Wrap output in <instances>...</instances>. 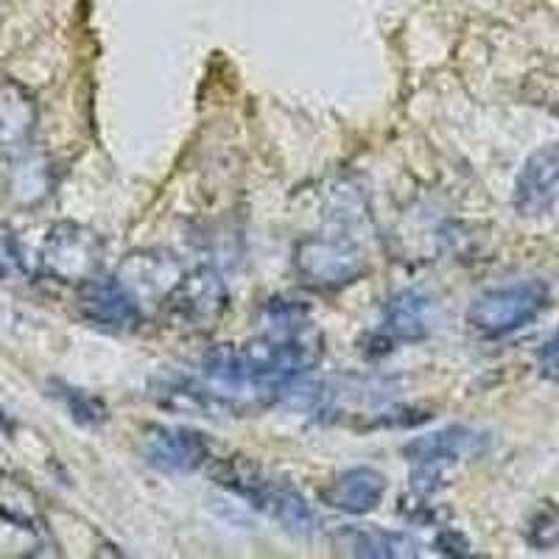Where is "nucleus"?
Wrapping results in <instances>:
<instances>
[{
  "instance_id": "1",
  "label": "nucleus",
  "mask_w": 559,
  "mask_h": 559,
  "mask_svg": "<svg viewBox=\"0 0 559 559\" xmlns=\"http://www.w3.org/2000/svg\"><path fill=\"white\" fill-rule=\"evenodd\" d=\"M277 322L272 333L252 338L247 347H238L243 389L283 392L322 361V333L302 322V313L297 308L280 313Z\"/></svg>"
},
{
  "instance_id": "2",
  "label": "nucleus",
  "mask_w": 559,
  "mask_h": 559,
  "mask_svg": "<svg viewBox=\"0 0 559 559\" xmlns=\"http://www.w3.org/2000/svg\"><path fill=\"white\" fill-rule=\"evenodd\" d=\"M210 476L218 487L241 496L249 507L261 509L263 515L272 518L286 532L299 534V537L317 532L319 518L311 503H308V498L297 487H292L286 478H277L263 471L261 464H254L252 459H218L210 467Z\"/></svg>"
},
{
  "instance_id": "3",
  "label": "nucleus",
  "mask_w": 559,
  "mask_h": 559,
  "mask_svg": "<svg viewBox=\"0 0 559 559\" xmlns=\"http://www.w3.org/2000/svg\"><path fill=\"white\" fill-rule=\"evenodd\" d=\"M489 445L484 431H473L464 426L442 428V431L426 433L412 439L403 448V456L412 464V481L419 496H433L445 487L448 473L462 462H473L481 456Z\"/></svg>"
},
{
  "instance_id": "4",
  "label": "nucleus",
  "mask_w": 559,
  "mask_h": 559,
  "mask_svg": "<svg viewBox=\"0 0 559 559\" xmlns=\"http://www.w3.org/2000/svg\"><path fill=\"white\" fill-rule=\"evenodd\" d=\"M548 306V286L543 280H521L509 286L478 294L467 308V324L484 338H503L523 331Z\"/></svg>"
},
{
  "instance_id": "5",
  "label": "nucleus",
  "mask_w": 559,
  "mask_h": 559,
  "mask_svg": "<svg viewBox=\"0 0 559 559\" xmlns=\"http://www.w3.org/2000/svg\"><path fill=\"white\" fill-rule=\"evenodd\" d=\"M104 258V243L96 229L76 222H59L48 229L39 249V269L57 283L84 286L96 277Z\"/></svg>"
},
{
  "instance_id": "6",
  "label": "nucleus",
  "mask_w": 559,
  "mask_h": 559,
  "mask_svg": "<svg viewBox=\"0 0 559 559\" xmlns=\"http://www.w3.org/2000/svg\"><path fill=\"white\" fill-rule=\"evenodd\" d=\"M294 269L308 286L333 292L356 283L367 272V261L358 243L347 238L308 236L294 247Z\"/></svg>"
},
{
  "instance_id": "7",
  "label": "nucleus",
  "mask_w": 559,
  "mask_h": 559,
  "mask_svg": "<svg viewBox=\"0 0 559 559\" xmlns=\"http://www.w3.org/2000/svg\"><path fill=\"white\" fill-rule=\"evenodd\" d=\"M227 286L222 274L199 266L185 274L166 297V317L188 331H207L227 311Z\"/></svg>"
},
{
  "instance_id": "8",
  "label": "nucleus",
  "mask_w": 559,
  "mask_h": 559,
  "mask_svg": "<svg viewBox=\"0 0 559 559\" xmlns=\"http://www.w3.org/2000/svg\"><path fill=\"white\" fill-rule=\"evenodd\" d=\"M79 311L93 328L107 333H132L143 322L138 297L112 277L87 280L79 294Z\"/></svg>"
},
{
  "instance_id": "9",
  "label": "nucleus",
  "mask_w": 559,
  "mask_h": 559,
  "mask_svg": "<svg viewBox=\"0 0 559 559\" xmlns=\"http://www.w3.org/2000/svg\"><path fill=\"white\" fill-rule=\"evenodd\" d=\"M140 453L159 473H193L210 462V442L191 428L152 426L143 433Z\"/></svg>"
},
{
  "instance_id": "10",
  "label": "nucleus",
  "mask_w": 559,
  "mask_h": 559,
  "mask_svg": "<svg viewBox=\"0 0 559 559\" xmlns=\"http://www.w3.org/2000/svg\"><path fill=\"white\" fill-rule=\"evenodd\" d=\"M559 202V143L543 146L523 163L515 179V210L526 218L546 216Z\"/></svg>"
},
{
  "instance_id": "11",
  "label": "nucleus",
  "mask_w": 559,
  "mask_h": 559,
  "mask_svg": "<svg viewBox=\"0 0 559 559\" xmlns=\"http://www.w3.org/2000/svg\"><path fill=\"white\" fill-rule=\"evenodd\" d=\"M37 104L17 82H0V157H17L32 143Z\"/></svg>"
},
{
  "instance_id": "12",
  "label": "nucleus",
  "mask_w": 559,
  "mask_h": 559,
  "mask_svg": "<svg viewBox=\"0 0 559 559\" xmlns=\"http://www.w3.org/2000/svg\"><path fill=\"white\" fill-rule=\"evenodd\" d=\"M386 496V476L376 467H353L328 487L324 501L347 515H367L381 507Z\"/></svg>"
},
{
  "instance_id": "13",
  "label": "nucleus",
  "mask_w": 559,
  "mask_h": 559,
  "mask_svg": "<svg viewBox=\"0 0 559 559\" xmlns=\"http://www.w3.org/2000/svg\"><path fill=\"white\" fill-rule=\"evenodd\" d=\"M433 328V302L423 292H401L389 302L383 331L394 342H419Z\"/></svg>"
},
{
  "instance_id": "14",
  "label": "nucleus",
  "mask_w": 559,
  "mask_h": 559,
  "mask_svg": "<svg viewBox=\"0 0 559 559\" xmlns=\"http://www.w3.org/2000/svg\"><path fill=\"white\" fill-rule=\"evenodd\" d=\"M338 546L349 557L367 559H408L417 557V540L403 532H386L378 526H353L338 537Z\"/></svg>"
},
{
  "instance_id": "15",
  "label": "nucleus",
  "mask_w": 559,
  "mask_h": 559,
  "mask_svg": "<svg viewBox=\"0 0 559 559\" xmlns=\"http://www.w3.org/2000/svg\"><path fill=\"white\" fill-rule=\"evenodd\" d=\"M0 521L14 523L17 528H32V532L43 526V512H39V501L32 487L12 476H0Z\"/></svg>"
},
{
  "instance_id": "16",
  "label": "nucleus",
  "mask_w": 559,
  "mask_h": 559,
  "mask_svg": "<svg viewBox=\"0 0 559 559\" xmlns=\"http://www.w3.org/2000/svg\"><path fill=\"white\" fill-rule=\"evenodd\" d=\"M157 401L163 406L174 408V412L199 414V417H207V414H216L224 408V401L218 397V392L204 389L197 381H163Z\"/></svg>"
},
{
  "instance_id": "17",
  "label": "nucleus",
  "mask_w": 559,
  "mask_h": 559,
  "mask_svg": "<svg viewBox=\"0 0 559 559\" xmlns=\"http://www.w3.org/2000/svg\"><path fill=\"white\" fill-rule=\"evenodd\" d=\"M53 386H57V397L64 403L68 414L76 419L79 426L98 428L109 419L107 406H104L98 397H93L90 392H84V389L68 386V383H53Z\"/></svg>"
},
{
  "instance_id": "18",
  "label": "nucleus",
  "mask_w": 559,
  "mask_h": 559,
  "mask_svg": "<svg viewBox=\"0 0 559 559\" xmlns=\"http://www.w3.org/2000/svg\"><path fill=\"white\" fill-rule=\"evenodd\" d=\"M528 546L537 548V551H551L559 546V507L554 501L543 503L537 512L528 521L526 532Z\"/></svg>"
},
{
  "instance_id": "19",
  "label": "nucleus",
  "mask_w": 559,
  "mask_h": 559,
  "mask_svg": "<svg viewBox=\"0 0 559 559\" xmlns=\"http://www.w3.org/2000/svg\"><path fill=\"white\" fill-rule=\"evenodd\" d=\"M437 548L439 554H448V557H471V546H467V540H464L459 532H453V528L439 534Z\"/></svg>"
},
{
  "instance_id": "20",
  "label": "nucleus",
  "mask_w": 559,
  "mask_h": 559,
  "mask_svg": "<svg viewBox=\"0 0 559 559\" xmlns=\"http://www.w3.org/2000/svg\"><path fill=\"white\" fill-rule=\"evenodd\" d=\"M540 367H543V376L554 378V381H557V378H559V333L551 338V342L546 344V349H543Z\"/></svg>"
},
{
  "instance_id": "21",
  "label": "nucleus",
  "mask_w": 559,
  "mask_h": 559,
  "mask_svg": "<svg viewBox=\"0 0 559 559\" xmlns=\"http://www.w3.org/2000/svg\"><path fill=\"white\" fill-rule=\"evenodd\" d=\"M3 274H7V269H3V263H0V277H3Z\"/></svg>"
}]
</instances>
